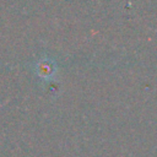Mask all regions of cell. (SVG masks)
I'll return each mask as SVG.
<instances>
[{"mask_svg": "<svg viewBox=\"0 0 157 157\" xmlns=\"http://www.w3.org/2000/svg\"><path fill=\"white\" fill-rule=\"evenodd\" d=\"M40 66L43 67L42 70H39V74H40L42 76H52V75L54 74V71H55V66H54V64H52V63L45 61V63H42Z\"/></svg>", "mask_w": 157, "mask_h": 157, "instance_id": "1", "label": "cell"}]
</instances>
